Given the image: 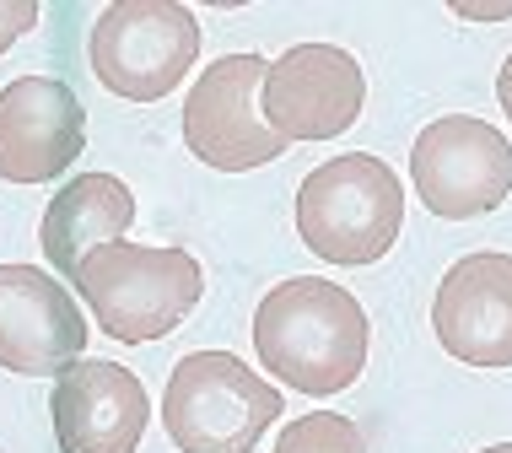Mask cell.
Returning <instances> with one entry per match:
<instances>
[{
    "label": "cell",
    "instance_id": "6da1fadb",
    "mask_svg": "<svg viewBox=\"0 0 512 453\" xmlns=\"http://www.w3.org/2000/svg\"><path fill=\"white\" fill-rule=\"evenodd\" d=\"M259 367L286 389L340 394L367 367V313L345 286L324 276H297L270 286L254 313Z\"/></svg>",
    "mask_w": 512,
    "mask_h": 453
},
{
    "label": "cell",
    "instance_id": "7a4b0ae2",
    "mask_svg": "<svg viewBox=\"0 0 512 453\" xmlns=\"http://www.w3.org/2000/svg\"><path fill=\"white\" fill-rule=\"evenodd\" d=\"M405 227V189L372 151H345L313 168L297 189V232L329 265H372Z\"/></svg>",
    "mask_w": 512,
    "mask_h": 453
},
{
    "label": "cell",
    "instance_id": "3957f363",
    "mask_svg": "<svg viewBox=\"0 0 512 453\" xmlns=\"http://www.w3.org/2000/svg\"><path fill=\"white\" fill-rule=\"evenodd\" d=\"M76 292L87 297L103 335L124 346H146V340L173 335L195 313L205 276L195 254L184 249H146V243L119 238L87 254V265L76 270Z\"/></svg>",
    "mask_w": 512,
    "mask_h": 453
},
{
    "label": "cell",
    "instance_id": "277c9868",
    "mask_svg": "<svg viewBox=\"0 0 512 453\" xmlns=\"http://www.w3.org/2000/svg\"><path fill=\"white\" fill-rule=\"evenodd\" d=\"M281 421V389H270L232 351H189L168 373L162 427L178 453H254Z\"/></svg>",
    "mask_w": 512,
    "mask_h": 453
},
{
    "label": "cell",
    "instance_id": "5b68a950",
    "mask_svg": "<svg viewBox=\"0 0 512 453\" xmlns=\"http://www.w3.org/2000/svg\"><path fill=\"white\" fill-rule=\"evenodd\" d=\"M200 22L178 0H114L92 27V71L114 98L157 103L189 76Z\"/></svg>",
    "mask_w": 512,
    "mask_h": 453
},
{
    "label": "cell",
    "instance_id": "8992f818",
    "mask_svg": "<svg viewBox=\"0 0 512 453\" xmlns=\"http://www.w3.org/2000/svg\"><path fill=\"white\" fill-rule=\"evenodd\" d=\"M410 178L421 205L442 222L491 216L512 195V146L486 119L469 114L432 119L410 146Z\"/></svg>",
    "mask_w": 512,
    "mask_h": 453
},
{
    "label": "cell",
    "instance_id": "52a82bcc",
    "mask_svg": "<svg viewBox=\"0 0 512 453\" xmlns=\"http://www.w3.org/2000/svg\"><path fill=\"white\" fill-rule=\"evenodd\" d=\"M270 65L259 54H221L205 65L200 81L184 98V141L189 151L216 173H248L265 168L286 151V141L259 114V87Z\"/></svg>",
    "mask_w": 512,
    "mask_h": 453
},
{
    "label": "cell",
    "instance_id": "ba28073f",
    "mask_svg": "<svg viewBox=\"0 0 512 453\" xmlns=\"http://www.w3.org/2000/svg\"><path fill=\"white\" fill-rule=\"evenodd\" d=\"M362 103V65L340 44H292L281 60H270L265 87H259V114L286 146L335 141L362 119Z\"/></svg>",
    "mask_w": 512,
    "mask_h": 453
},
{
    "label": "cell",
    "instance_id": "9c48e42d",
    "mask_svg": "<svg viewBox=\"0 0 512 453\" xmlns=\"http://www.w3.org/2000/svg\"><path fill=\"white\" fill-rule=\"evenodd\" d=\"M49 416L60 453H135L151 421V400L130 367L81 356L54 378Z\"/></svg>",
    "mask_w": 512,
    "mask_h": 453
},
{
    "label": "cell",
    "instance_id": "30bf717a",
    "mask_svg": "<svg viewBox=\"0 0 512 453\" xmlns=\"http://www.w3.org/2000/svg\"><path fill=\"white\" fill-rule=\"evenodd\" d=\"M87 351L76 297L38 265H0V367L22 378H60Z\"/></svg>",
    "mask_w": 512,
    "mask_h": 453
},
{
    "label": "cell",
    "instance_id": "8fae6325",
    "mask_svg": "<svg viewBox=\"0 0 512 453\" xmlns=\"http://www.w3.org/2000/svg\"><path fill=\"white\" fill-rule=\"evenodd\" d=\"M87 146V108L65 81L17 76L0 87V178L44 184L60 178Z\"/></svg>",
    "mask_w": 512,
    "mask_h": 453
},
{
    "label": "cell",
    "instance_id": "7c38bea8",
    "mask_svg": "<svg viewBox=\"0 0 512 453\" xmlns=\"http://www.w3.org/2000/svg\"><path fill=\"white\" fill-rule=\"evenodd\" d=\"M432 329L469 367H512V254H464L432 297Z\"/></svg>",
    "mask_w": 512,
    "mask_h": 453
},
{
    "label": "cell",
    "instance_id": "4fadbf2b",
    "mask_svg": "<svg viewBox=\"0 0 512 453\" xmlns=\"http://www.w3.org/2000/svg\"><path fill=\"white\" fill-rule=\"evenodd\" d=\"M135 222V195L130 184H119L114 173H76L60 195L49 200L38 243L54 276H71L87 265V254H98L103 243H119Z\"/></svg>",
    "mask_w": 512,
    "mask_h": 453
},
{
    "label": "cell",
    "instance_id": "5bb4252c",
    "mask_svg": "<svg viewBox=\"0 0 512 453\" xmlns=\"http://www.w3.org/2000/svg\"><path fill=\"white\" fill-rule=\"evenodd\" d=\"M270 453H367V443H362V427L351 416L313 410V416H297L292 427L275 437Z\"/></svg>",
    "mask_w": 512,
    "mask_h": 453
},
{
    "label": "cell",
    "instance_id": "9a60e30c",
    "mask_svg": "<svg viewBox=\"0 0 512 453\" xmlns=\"http://www.w3.org/2000/svg\"><path fill=\"white\" fill-rule=\"evenodd\" d=\"M27 27H38V6L33 0H0V54H6Z\"/></svg>",
    "mask_w": 512,
    "mask_h": 453
},
{
    "label": "cell",
    "instance_id": "2e32d148",
    "mask_svg": "<svg viewBox=\"0 0 512 453\" xmlns=\"http://www.w3.org/2000/svg\"><path fill=\"white\" fill-rule=\"evenodd\" d=\"M496 103H502V114L512 119V54L502 60V76H496Z\"/></svg>",
    "mask_w": 512,
    "mask_h": 453
},
{
    "label": "cell",
    "instance_id": "e0dca14e",
    "mask_svg": "<svg viewBox=\"0 0 512 453\" xmlns=\"http://www.w3.org/2000/svg\"><path fill=\"white\" fill-rule=\"evenodd\" d=\"M480 453H512V443H496V448H480Z\"/></svg>",
    "mask_w": 512,
    "mask_h": 453
}]
</instances>
